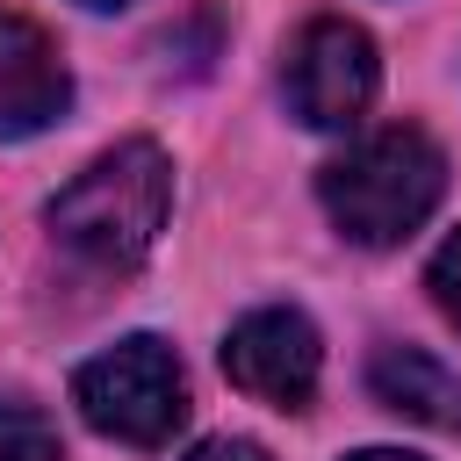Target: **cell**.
Segmentation results:
<instances>
[{
	"label": "cell",
	"mask_w": 461,
	"mask_h": 461,
	"mask_svg": "<svg viewBox=\"0 0 461 461\" xmlns=\"http://www.w3.org/2000/svg\"><path fill=\"white\" fill-rule=\"evenodd\" d=\"M187 461H274V454L252 439H202V447H187Z\"/></svg>",
	"instance_id": "obj_10"
},
{
	"label": "cell",
	"mask_w": 461,
	"mask_h": 461,
	"mask_svg": "<svg viewBox=\"0 0 461 461\" xmlns=\"http://www.w3.org/2000/svg\"><path fill=\"white\" fill-rule=\"evenodd\" d=\"M72 101V72L58 58V43L29 22L0 7V137H36L65 115Z\"/></svg>",
	"instance_id": "obj_6"
},
{
	"label": "cell",
	"mask_w": 461,
	"mask_h": 461,
	"mask_svg": "<svg viewBox=\"0 0 461 461\" xmlns=\"http://www.w3.org/2000/svg\"><path fill=\"white\" fill-rule=\"evenodd\" d=\"M0 461H58V432L29 403H0Z\"/></svg>",
	"instance_id": "obj_8"
},
{
	"label": "cell",
	"mask_w": 461,
	"mask_h": 461,
	"mask_svg": "<svg viewBox=\"0 0 461 461\" xmlns=\"http://www.w3.org/2000/svg\"><path fill=\"white\" fill-rule=\"evenodd\" d=\"M367 389L382 411L411 418V425H432V432H461V375L439 367L432 353L418 346H382L367 360Z\"/></svg>",
	"instance_id": "obj_7"
},
{
	"label": "cell",
	"mask_w": 461,
	"mask_h": 461,
	"mask_svg": "<svg viewBox=\"0 0 461 461\" xmlns=\"http://www.w3.org/2000/svg\"><path fill=\"white\" fill-rule=\"evenodd\" d=\"M223 375L274 403V411H303L317 396V375H324V346H317V324L288 303H267V310H245L223 339Z\"/></svg>",
	"instance_id": "obj_5"
},
{
	"label": "cell",
	"mask_w": 461,
	"mask_h": 461,
	"mask_svg": "<svg viewBox=\"0 0 461 461\" xmlns=\"http://www.w3.org/2000/svg\"><path fill=\"white\" fill-rule=\"evenodd\" d=\"M425 288H432V303L447 310V324L461 331V230L432 252V267H425Z\"/></svg>",
	"instance_id": "obj_9"
},
{
	"label": "cell",
	"mask_w": 461,
	"mask_h": 461,
	"mask_svg": "<svg viewBox=\"0 0 461 461\" xmlns=\"http://www.w3.org/2000/svg\"><path fill=\"white\" fill-rule=\"evenodd\" d=\"M375 36L346 14H317L295 29L288 43V65H281V86H288V108L310 122V130H353L375 101Z\"/></svg>",
	"instance_id": "obj_4"
},
{
	"label": "cell",
	"mask_w": 461,
	"mask_h": 461,
	"mask_svg": "<svg viewBox=\"0 0 461 461\" xmlns=\"http://www.w3.org/2000/svg\"><path fill=\"white\" fill-rule=\"evenodd\" d=\"M72 403L94 432H108L122 447H166L187 425V375L166 339L137 331L72 375Z\"/></svg>",
	"instance_id": "obj_3"
},
{
	"label": "cell",
	"mask_w": 461,
	"mask_h": 461,
	"mask_svg": "<svg viewBox=\"0 0 461 461\" xmlns=\"http://www.w3.org/2000/svg\"><path fill=\"white\" fill-rule=\"evenodd\" d=\"M166 209H173V166L151 137H130L50 194V230L94 267H137L158 245Z\"/></svg>",
	"instance_id": "obj_2"
},
{
	"label": "cell",
	"mask_w": 461,
	"mask_h": 461,
	"mask_svg": "<svg viewBox=\"0 0 461 461\" xmlns=\"http://www.w3.org/2000/svg\"><path fill=\"white\" fill-rule=\"evenodd\" d=\"M317 194H324V216L339 223V238L353 245H403L447 194V158L425 130L411 122H389V130H367L353 151H339L324 173H317Z\"/></svg>",
	"instance_id": "obj_1"
},
{
	"label": "cell",
	"mask_w": 461,
	"mask_h": 461,
	"mask_svg": "<svg viewBox=\"0 0 461 461\" xmlns=\"http://www.w3.org/2000/svg\"><path fill=\"white\" fill-rule=\"evenodd\" d=\"M86 7H122V0H86Z\"/></svg>",
	"instance_id": "obj_12"
},
{
	"label": "cell",
	"mask_w": 461,
	"mask_h": 461,
	"mask_svg": "<svg viewBox=\"0 0 461 461\" xmlns=\"http://www.w3.org/2000/svg\"><path fill=\"white\" fill-rule=\"evenodd\" d=\"M353 461H418V454H396V447H367V454H353Z\"/></svg>",
	"instance_id": "obj_11"
}]
</instances>
